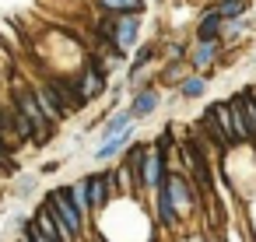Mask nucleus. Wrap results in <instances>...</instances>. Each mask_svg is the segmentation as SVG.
I'll return each mask as SVG.
<instances>
[{
  "instance_id": "3",
  "label": "nucleus",
  "mask_w": 256,
  "mask_h": 242,
  "mask_svg": "<svg viewBox=\"0 0 256 242\" xmlns=\"http://www.w3.org/2000/svg\"><path fill=\"white\" fill-rule=\"evenodd\" d=\"M162 179H165V151L162 148H144L140 172H137L140 190H154V186H162Z\"/></svg>"
},
{
  "instance_id": "25",
  "label": "nucleus",
  "mask_w": 256,
  "mask_h": 242,
  "mask_svg": "<svg viewBox=\"0 0 256 242\" xmlns=\"http://www.w3.org/2000/svg\"><path fill=\"white\" fill-rule=\"evenodd\" d=\"M4 168H8V165H4V162H0V172H4Z\"/></svg>"
},
{
  "instance_id": "15",
  "label": "nucleus",
  "mask_w": 256,
  "mask_h": 242,
  "mask_svg": "<svg viewBox=\"0 0 256 242\" xmlns=\"http://www.w3.org/2000/svg\"><path fill=\"white\" fill-rule=\"evenodd\" d=\"M246 8H249V4H246V0H218V4H214L210 11H214L218 18H224V22H232V18H242V14H246Z\"/></svg>"
},
{
  "instance_id": "1",
  "label": "nucleus",
  "mask_w": 256,
  "mask_h": 242,
  "mask_svg": "<svg viewBox=\"0 0 256 242\" xmlns=\"http://www.w3.org/2000/svg\"><path fill=\"white\" fill-rule=\"evenodd\" d=\"M46 210L53 214V221L60 224V232L67 235V242H74L78 235H81V228H84V221H81V214L74 210V204H70V193L60 186V190H53L50 196H46Z\"/></svg>"
},
{
  "instance_id": "2",
  "label": "nucleus",
  "mask_w": 256,
  "mask_h": 242,
  "mask_svg": "<svg viewBox=\"0 0 256 242\" xmlns=\"http://www.w3.org/2000/svg\"><path fill=\"white\" fill-rule=\"evenodd\" d=\"M14 109L32 123V140H36V144H46V140H50V134H53V123L42 116V109H39V102H36V92H32V88H25V84H18V88H14Z\"/></svg>"
},
{
  "instance_id": "22",
  "label": "nucleus",
  "mask_w": 256,
  "mask_h": 242,
  "mask_svg": "<svg viewBox=\"0 0 256 242\" xmlns=\"http://www.w3.org/2000/svg\"><path fill=\"white\" fill-rule=\"evenodd\" d=\"M0 162L8 165V144H4V140H0Z\"/></svg>"
},
{
  "instance_id": "17",
  "label": "nucleus",
  "mask_w": 256,
  "mask_h": 242,
  "mask_svg": "<svg viewBox=\"0 0 256 242\" xmlns=\"http://www.w3.org/2000/svg\"><path fill=\"white\" fill-rule=\"evenodd\" d=\"M204 88H207L204 78H182V81H179V95H182V98H200Z\"/></svg>"
},
{
  "instance_id": "12",
  "label": "nucleus",
  "mask_w": 256,
  "mask_h": 242,
  "mask_svg": "<svg viewBox=\"0 0 256 242\" xmlns=\"http://www.w3.org/2000/svg\"><path fill=\"white\" fill-rule=\"evenodd\" d=\"M32 92H36V102H39L42 116H46L50 123H60V120H64V112H60V106L53 102V95L46 92V84H42V88H32Z\"/></svg>"
},
{
  "instance_id": "14",
  "label": "nucleus",
  "mask_w": 256,
  "mask_h": 242,
  "mask_svg": "<svg viewBox=\"0 0 256 242\" xmlns=\"http://www.w3.org/2000/svg\"><path fill=\"white\" fill-rule=\"evenodd\" d=\"M221 22H224V18H218L214 11H207V14L196 22V39H221Z\"/></svg>"
},
{
  "instance_id": "8",
  "label": "nucleus",
  "mask_w": 256,
  "mask_h": 242,
  "mask_svg": "<svg viewBox=\"0 0 256 242\" xmlns=\"http://www.w3.org/2000/svg\"><path fill=\"white\" fill-rule=\"evenodd\" d=\"M218 56H221V39H196V50H193V67L196 70L210 67Z\"/></svg>"
},
{
  "instance_id": "11",
  "label": "nucleus",
  "mask_w": 256,
  "mask_h": 242,
  "mask_svg": "<svg viewBox=\"0 0 256 242\" xmlns=\"http://www.w3.org/2000/svg\"><path fill=\"white\" fill-rule=\"evenodd\" d=\"M32 224H36V228H39V232H42V235H46L50 242H67V235L60 232V224L53 221V214H50L46 207H39V214L32 218Z\"/></svg>"
},
{
  "instance_id": "16",
  "label": "nucleus",
  "mask_w": 256,
  "mask_h": 242,
  "mask_svg": "<svg viewBox=\"0 0 256 242\" xmlns=\"http://www.w3.org/2000/svg\"><path fill=\"white\" fill-rule=\"evenodd\" d=\"M123 148H126V134H123V137H109V140L95 151V158H98V162H109V158H116Z\"/></svg>"
},
{
  "instance_id": "5",
  "label": "nucleus",
  "mask_w": 256,
  "mask_h": 242,
  "mask_svg": "<svg viewBox=\"0 0 256 242\" xmlns=\"http://www.w3.org/2000/svg\"><path fill=\"white\" fill-rule=\"evenodd\" d=\"M46 92L53 95V102L60 106V112H64V116H70V112H78V109L84 106V98L78 95V84H70V81H64V78L46 81Z\"/></svg>"
},
{
  "instance_id": "10",
  "label": "nucleus",
  "mask_w": 256,
  "mask_h": 242,
  "mask_svg": "<svg viewBox=\"0 0 256 242\" xmlns=\"http://www.w3.org/2000/svg\"><path fill=\"white\" fill-rule=\"evenodd\" d=\"M158 102H162V95H158V92H151V88H140V92L134 95L130 116H151V112L158 109Z\"/></svg>"
},
{
  "instance_id": "13",
  "label": "nucleus",
  "mask_w": 256,
  "mask_h": 242,
  "mask_svg": "<svg viewBox=\"0 0 256 242\" xmlns=\"http://www.w3.org/2000/svg\"><path fill=\"white\" fill-rule=\"evenodd\" d=\"M130 120H134V116H130V109H116V112L109 116L106 130H102V134H106V140H109V137H123V134L130 130Z\"/></svg>"
},
{
  "instance_id": "20",
  "label": "nucleus",
  "mask_w": 256,
  "mask_h": 242,
  "mask_svg": "<svg viewBox=\"0 0 256 242\" xmlns=\"http://www.w3.org/2000/svg\"><path fill=\"white\" fill-rule=\"evenodd\" d=\"M165 81H182V67H179L176 60L168 64V70H165Z\"/></svg>"
},
{
  "instance_id": "4",
  "label": "nucleus",
  "mask_w": 256,
  "mask_h": 242,
  "mask_svg": "<svg viewBox=\"0 0 256 242\" xmlns=\"http://www.w3.org/2000/svg\"><path fill=\"white\" fill-rule=\"evenodd\" d=\"M116 172H98V176H88L84 179V196H88V207L92 210H102L109 204V193L116 190Z\"/></svg>"
},
{
  "instance_id": "23",
  "label": "nucleus",
  "mask_w": 256,
  "mask_h": 242,
  "mask_svg": "<svg viewBox=\"0 0 256 242\" xmlns=\"http://www.w3.org/2000/svg\"><path fill=\"white\" fill-rule=\"evenodd\" d=\"M249 95H252V106H256V88H249Z\"/></svg>"
},
{
  "instance_id": "7",
  "label": "nucleus",
  "mask_w": 256,
  "mask_h": 242,
  "mask_svg": "<svg viewBox=\"0 0 256 242\" xmlns=\"http://www.w3.org/2000/svg\"><path fill=\"white\" fill-rule=\"evenodd\" d=\"M106 92V74L92 64V67H84V74H81V81H78V95L84 98V102H92V98H98Z\"/></svg>"
},
{
  "instance_id": "19",
  "label": "nucleus",
  "mask_w": 256,
  "mask_h": 242,
  "mask_svg": "<svg viewBox=\"0 0 256 242\" xmlns=\"http://www.w3.org/2000/svg\"><path fill=\"white\" fill-rule=\"evenodd\" d=\"M151 56H154V50H151V46H144V50L137 53V60H134V74H140V70H144V64H148Z\"/></svg>"
},
{
  "instance_id": "21",
  "label": "nucleus",
  "mask_w": 256,
  "mask_h": 242,
  "mask_svg": "<svg viewBox=\"0 0 256 242\" xmlns=\"http://www.w3.org/2000/svg\"><path fill=\"white\" fill-rule=\"evenodd\" d=\"M25 235H28V238H32V242H50V238H46V235H42V232H39V228H36V224H32V221H28V224H25Z\"/></svg>"
},
{
  "instance_id": "18",
  "label": "nucleus",
  "mask_w": 256,
  "mask_h": 242,
  "mask_svg": "<svg viewBox=\"0 0 256 242\" xmlns=\"http://www.w3.org/2000/svg\"><path fill=\"white\" fill-rule=\"evenodd\" d=\"M67 193H70V204H74V210H78V214H81V221H84V214L92 210V207H88V196H84V179H81V182H74Z\"/></svg>"
},
{
  "instance_id": "24",
  "label": "nucleus",
  "mask_w": 256,
  "mask_h": 242,
  "mask_svg": "<svg viewBox=\"0 0 256 242\" xmlns=\"http://www.w3.org/2000/svg\"><path fill=\"white\" fill-rule=\"evenodd\" d=\"M18 242H32V238H28V235H22V238H18Z\"/></svg>"
},
{
  "instance_id": "6",
  "label": "nucleus",
  "mask_w": 256,
  "mask_h": 242,
  "mask_svg": "<svg viewBox=\"0 0 256 242\" xmlns=\"http://www.w3.org/2000/svg\"><path fill=\"white\" fill-rule=\"evenodd\" d=\"M137 32H140V18H137V14H120V18L112 22L109 46H112V50H120V53H126V50L137 42Z\"/></svg>"
},
{
  "instance_id": "9",
  "label": "nucleus",
  "mask_w": 256,
  "mask_h": 242,
  "mask_svg": "<svg viewBox=\"0 0 256 242\" xmlns=\"http://www.w3.org/2000/svg\"><path fill=\"white\" fill-rule=\"evenodd\" d=\"M158 193H154V207H158V221L165 224V228H176L179 224V214H176V207H172V200H168V190H165V182L162 186H154Z\"/></svg>"
}]
</instances>
